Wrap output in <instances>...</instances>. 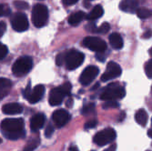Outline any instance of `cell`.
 Listing matches in <instances>:
<instances>
[{
	"instance_id": "cell-15",
	"label": "cell",
	"mask_w": 152,
	"mask_h": 151,
	"mask_svg": "<svg viewBox=\"0 0 152 151\" xmlns=\"http://www.w3.org/2000/svg\"><path fill=\"white\" fill-rule=\"evenodd\" d=\"M2 112L6 115H18L23 112V107L18 103H8L2 107Z\"/></svg>"
},
{
	"instance_id": "cell-30",
	"label": "cell",
	"mask_w": 152,
	"mask_h": 151,
	"mask_svg": "<svg viewBox=\"0 0 152 151\" xmlns=\"http://www.w3.org/2000/svg\"><path fill=\"white\" fill-rule=\"evenodd\" d=\"M7 53H8V48H7V47L5 44H3V43L0 42V60L3 59V58H5L7 57Z\"/></svg>"
},
{
	"instance_id": "cell-36",
	"label": "cell",
	"mask_w": 152,
	"mask_h": 151,
	"mask_svg": "<svg viewBox=\"0 0 152 151\" xmlns=\"http://www.w3.org/2000/svg\"><path fill=\"white\" fill-rule=\"evenodd\" d=\"M7 30V24L4 21L0 22V37H1Z\"/></svg>"
},
{
	"instance_id": "cell-12",
	"label": "cell",
	"mask_w": 152,
	"mask_h": 151,
	"mask_svg": "<svg viewBox=\"0 0 152 151\" xmlns=\"http://www.w3.org/2000/svg\"><path fill=\"white\" fill-rule=\"evenodd\" d=\"M66 97L65 93L63 92L62 88L60 87H57L51 89L50 93H49V99L48 102L50 104V106H58L60 105L64 98Z\"/></svg>"
},
{
	"instance_id": "cell-34",
	"label": "cell",
	"mask_w": 152,
	"mask_h": 151,
	"mask_svg": "<svg viewBox=\"0 0 152 151\" xmlns=\"http://www.w3.org/2000/svg\"><path fill=\"white\" fill-rule=\"evenodd\" d=\"M98 125V120L96 119H91L89 121H88L85 124V129H91L96 127Z\"/></svg>"
},
{
	"instance_id": "cell-32",
	"label": "cell",
	"mask_w": 152,
	"mask_h": 151,
	"mask_svg": "<svg viewBox=\"0 0 152 151\" xmlns=\"http://www.w3.org/2000/svg\"><path fill=\"white\" fill-rule=\"evenodd\" d=\"M65 56H66V52L64 53H59L57 58H56V64L59 66H61L65 63Z\"/></svg>"
},
{
	"instance_id": "cell-9",
	"label": "cell",
	"mask_w": 152,
	"mask_h": 151,
	"mask_svg": "<svg viewBox=\"0 0 152 151\" xmlns=\"http://www.w3.org/2000/svg\"><path fill=\"white\" fill-rule=\"evenodd\" d=\"M99 73V69L96 66H87L80 75L79 82L82 86H88L91 82L98 77Z\"/></svg>"
},
{
	"instance_id": "cell-11",
	"label": "cell",
	"mask_w": 152,
	"mask_h": 151,
	"mask_svg": "<svg viewBox=\"0 0 152 151\" xmlns=\"http://www.w3.org/2000/svg\"><path fill=\"white\" fill-rule=\"evenodd\" d=\"M70 114L65 109H58L52 114V121L57 128H60L70 120Z\"/></svg>"
},
{
	"instance_id": "cell-6",
	"label": "cell",
	"mask_w": 152,
	"mask_h": 151,
	"mask_svg": "<svg viewBox=\"0 0 152 151\" xmlns=\"http://www.w3.org/2000/svg\"><path fill=\"white\" fill-rule=\"evenodd\" d=\"M116 136H117V133L115 129L108 128L100 130L99 132L96 133L94 136L93 141L96 145H98L99 147H103L113 142L116 139Z\"/></svg>"
},
{
	"instance_id": "cell-26",
	"label": "cell",
	"mask_w": 152,
	"mask_h": 151,
	"mask_svg": "<svg viewBox=\"0 0 152 151\" xmlns=\"http://www.w3.org/2000/svg\"><path fill=\"white\" fill-rule=\"evenodd\" d=\"M102 107L105 108V109L117 108V107H119V104L117 102V100H107V101H105Z\"/></svg>"
},
{
	"instance_id": "cell-44",
	"label": "cell",
	"mask_w": 152,
	"mask_h": 151,
	"mask_svg": "<svg viewBox=\"0 0 152 151\" xmlns=\"http://www.w3.org/2000/svg\"><path fill=\"white\" fill-rule=\"evenodd\" d=\"M99 83H96V84L92 88V89H91V90H95V89H96V88H99Z\"/></svg>"
},
{
	"instance_id": "cell-47",
	"label": "cell",
	"mask_w": 152,
	"mask_h": 151,
	"mask_svg": "<svg viewBox=\"0 0 152 151\" xmlns=\"http://www.w3.org/2000/svg\"><path fill=\"white\" fill-rule=\"evenodd\" d=\"M92 151H95V150H92Z\"/></svg>"
},
{
	"instance_id": "cell-25",
	"label": "cell",
	"mask_w": 152,
	"mask_h": 151,
	"mask_svg": "<svg viewBox=\"0 0 152 151\" xmlns=\"http://www.w3.org/2000/svg\"><path fill=\"white\" fill-rule=\"evenodd\" d=\"M109 30H110V25L108 23L105 22L100 26L96 27V33H99V34H107Z\"/></svg>"
},
{
	"instance_id": "cell-35",
	"label": "cell",
	"mask_w": 152,
	"mask_h": 151,
	"mask_svg": "<svg viewBox=\"0 0 152 151\" xmlns=\"http://www.w3.org/2000/svg\"><path fill=\"white\" fill-rule=\"evenodd\" d=\"M31 90H32V88H31V84H30V81L28 82V84H27V86H26V88H25V90L23 91V97H24V98H26V100L28 99V98H29V95H30V93H31Z\"/></svg>"
},
{
	"instance_id": "cell-14",
	"label": "cell",
	"mask_w": 152,
	"mask_h": 151,
	"mask_svg": "<svg viewBox=\"0 0 152 151\" xmlns=\"http://www.w3.org/2000/svg\"><path fill=\"white\" fill-rule=\"evenodd\" d=\"M44 94H45V87L43 85H37L33 88V90H31L29 98L27 100L29 101L30 104H36L43 98Z\"/></svg>"
},
{
	"instance_id": "cell-43",
	"label": "cell",
	"mask_w": 152,
	"mask_h": 151,
	"mask_svg": "<svg viewBox=\"0 0 152 151\" xmlns=\"http://www.w3.org/2000/svg\"><path fill=\"white\" fill-rule=\"evenodd\" d=\"M144 38H149L150 37V31H147L144 35H143Z\"/></svg>"
},
{
	"instance_id": "cell-20",
	"label": "cell",
	"mask_w": 152,
	"mask_h": 151,
	"mask_svg": "<svg viewBox=\"0 0 152 151\" xmlns=\"http://www.w3.org/2000/svg\"><path fill=\"white\" fill-rule=\"evenodd\" d=\"M103 14H104L103 7L100 5H96L93 7V9L88 14V15H86V19L90 20V21L99 19L103 16Z\"/></svg>"
},
{
	"instance_id": "cell-41",
	"label": "cell",
	"mask_w": 152,
	"mask_h": 151,
	"mask_svg": "<svg viewBox=\"0 0 152 151\" xmlns=\"http://www.w3.org/2000/svg\"><path fill=\"white\" fill-rule=\"evenodd\" d=\"M103 151H116V145H112L111 147H109L108 148H107Z\"/></svg>"
},
{
	"instance_id": "cell-39",
	"label": "cell",
	"mask_w": 152,
	"mask_h": 151,
	"mask_svg": "<svg viewBox=\"0 0 152 151\" xmlns=\"http://www.w3.org/2000/svg\"><path fill=\"white\" fill-rule=\"evenodd\" d=\"M74 105V100L72 99V98H68V99L66 100V107L68 108H71Z\"/></svg>"
},
{
	"instance_id": "cell-48",
	"label": "cell",
	"mask_w": 152,
	"mask_h": 151,
	"mask_svg": "<svg viewBox=\"0 0 152 151\" xmlns=\"http://www.w3.org/2000/svg\"><path fill=\"white\" fill-rule=\"evenodd\" d=\"M148 151H149V150H148Z\"/></svg>"
},
{
	"instance_id": "cell-46",
	"label": "cell",
	"mask_w": 152,
	"mask_h": 151,
	"mask_svg": "<svg viewBox=\"0 0 152 151\" xmlns=\"http://www.w3.org/2000/svg\"><path fill=\"white\" fill-rule=\"evenodd\" d=\"M1 143H2V139H0V144H1Z\"/></svg>"
},
{
	"instance_id": "cell-7",
	"label": "cell",
	"mask_w": 152,
	"mask_h": 151,
	"mask_svg": "<svg viewBox=\"0 0 152 151\" xmlns=\"http://www.w3.org/2000/svg\"><path fill=\"white\" fill-rule=\"evenodd\" d=\"M82 46L95 52H104L107 50L106 42L96 36H87L82 41Z\"/></svg>"
},
{
	"instance_id": "cell-37",
	"label": "cell",
	"mask_w": 152,
	"mask_h": 151,
	"mask_svg": "<svg viewBox=\"0 0 152 151\" xmlns=\"http://www.w3.org/2000/svg\"><path fill=\"white\" fill-rule=\"evenodd\" d=\"M62 1L65 6H72L75 5L78 0H62Z\"/></svg>"
},
{
	"instance_id": "cell-42",
	"label": "cell",
	"mask_w": 152,
	"mask_h": 151,
	"mask_svg": "<svg viewBox=\"0 0 152 151\" xmlns=\"http://www.w3.org/2000/svg\"><path fill=\"white\" fill-rule=\"evenodd\" d=\"M68 151H79V150L76 146H72V147H70L69 148H68Z\"/></svg>"
},
{
	"instance_id": "cell-2",
	"label": "cell",
	"mask_w": 152,
	"mask_h": 151,
	"mask_svg": "<svg viewBox=\"0 0 152 151\" xmlns=\"http://www.w3.org/2000/svg\"><path fill=\"white\" fill-rule=\"evenodd\" d=\"M125 88L119 83H110L106 88H104V89L100 93V99L103 101L118 100L122 99L125 97Z\"/></svg>"
},
{
	"instance_id": "cell-4",
	"label": "cell",
	"mask_w": 152,
	"mask_h": 151,
	"mask_svg": "<svg viewBox=\"0 0 152 151\" xmlns=\"http://www.w3.org/2000/svg\"><path fill=\"white\" fill-rule=\"evenodd\" d=\"M33 67V59L30 57H21L19 58L12 66V72L16 77H21L26 76Z\"/></svg>"
},
{
	"instance_id": "cell-45",
	"label": "cell",
	"mask_w": 152,
	"mask_h": 151,
	"mask_svg": "<svg viewBox=\"0 0 152 151\" xmlns=\"http://www.w3.org/2000/svg\"><path fill=\"white\" fill-rule=\"evenodd\" d=\"M148 135L149 136V138H151V129H149V130H148Z\"/></svg>"
},
{
	"instance_id": "cell-33",
	"label": "cell",
	"mask_w": 152,
	"mask_h": 151,
	"mask_svg": "<svg viewBox=\"0 0 152 151\" xmlns=\"http://www.w3.org/2000/svg\"><path fill=\"white\" fill-rule=\"evenodd\" d=\"M53 133H54V127L52 126L51 123H48L47 128H46V130H45V136L48 139H49L52 136Z\"/></svg>"
},
{
	"instance_id": "cell-28",
	"label": "cell",
	"mask_w": 152,
	"mask_h": 151,
	"mask_svg": "<svg viewBox=\"0 0 152 151\" xmlns=\"http://www.w3.org/2000/svg\"><path fill=\"white\" fill-rule=\"evenodd\" d=\"M10 14H11V10L7 5H5V4L0 5V17H2V16L7 17L10 15Z\"/></svg>"
},
{
	"instance_id": "cell-31",
	"label": "cell",
	"mask_w": 152,
	"mask_h": 151,
	"mask_svg": "<svg viewBox=\"0 0 152 151\" xmlns=\"http://www.w3.org/2000/svg\"><path fill=\"white\" fill-rule=\"evenodd\" d=\"M145 72L148 78L152 77V76H151V74H152V60H148L145 64Z\"/></svg>"
},
{
	"instance_id": "cell-38",
	"label": "cell",
	"mask_w": 152,
	"mask_h": 151,
	"mask_svg": "<svg viewBox=\"0 0 152 151\" xmlns=\"http://www.w3.org/2000/svg\"><path fill=\"white\" fill-rule=\"evenodd\" d=\"M87 30L88 31H91V32H96V26H95L94 23H90L87 26Z\"/></svg>"
},
{
	"instance_id": "cell-5",
	"label": "cell",
	"mask_w": 152,
	"mask_h": 151,
	"mask_svg": "<svg viewBox=\"0 0 152 151\" xmlns=\"http://www.w3.org/2000/svg\"><path fill=\"white\" fill-rule=\"evenodd\" d=\"M84 58H85L84 54L78 50L71 49L69 51H66L65 63H66V69L67 70L76 69V68L80 66L81 64L84 62Z\"/></svg>"
},
{
	"instance_id": "cell-16",
	"label": "cell",
	"mask_w": 152,
	"mask_h": 151,
	"mask_svg": "<svg viewBox=\"0 0 152 151\" xmlns=\"http://www.w3.org/2000/svg\"><path fill=\"white\" fill-rule=\"evenodd\" d=\"M137 0H122L119 4V8L127 13H134L137 9Z\"/></svg>"
},
{
	"instance_id": "cell-24",
	"label": "cell",
	"mask_w": 152,
	"mask_h": 151,
	"mask_svg": "<svg viewBox=\"0 0 152 151\" xmlns=\"http://www.w3.org/2000/svg\"><path fill=\"white\" fill-rule=\"evenodd\" d=\"M95 112V104L94 103H89L88 105H85L81 109V114L82 115H91Z\"/></svg>"
},
{
	"instance_id": "cell-19",
	"label": "cell",
	"mask_w": 152,
	"mask_h": 151,
	"mask_svg": "<svg viewBox=\"0 0 152 151\" xmlns=\"http://www.w3.org/2000/svg\"><path fill=\"white\" fill-rule=\"evenodd\" d=\"M109 43L111 45V47L116 50L121 49L124 46L123 39L118 33H112L109 36Z\"/></svg>"
},
{
	"instance_id": "cell-10",
	"label": "cell",
	"mask_w": 152,
	"mask_h": 151,
	"mask_svg": "<svg viewBox=\"0 0 152 151\" xmlns=\"http://www.w3.org/2000/svg\"><path fill=\"white\" fill-rule=\"evenodd\" d=\"M11 26L17 32H24L28 28V20L25 14L16 13L11 18Z\"/></svg>"
},
{
	"instance_id": "cell-17",
	"label": "cell",
	"mask_w": 152,
	"mask_h": 151,
	"mask_svg": "<svg viewBox=\"0 0 152 151\" xmlns=\"http://www.w3.org/2000/svg\"><path fill=\"white\" fill-rule=\"evenodd\" d=\"M12 88V82L11 80L0 77V100H2L5 97L8 95Z\"/></svg>"
},
{
	"instance_id": "cell-8",
	"label": "cell",
	"mask_w": 152,
	"mask_h": 151,
	"mask_svg": "<svg viewBox=\"0 0 152 151\" xmlns=\"http://www.w3.org/2000/svg\"><path fill=\"white\" fill-rule=\"evenodd\" d=\"M122 73L121 67L118 64L114 61H109L107 65L106 71L101 76V81L106 82L118 77Z\"/></svg>"
},
{
	"instance_id": "cell-23",
	"label": "cell",
	"mask_w": 152,
	"mask_h": 151,
	"mask_svg": "<svg viewBox=\"0 0 152 151\" xmlns=\"http://www.w3.org/2000/svg\"><path fill=\"white\" fill-rule=\"evenodd\" d=\"M136 13L137 17L140 18H142V19H146V18H150L151 16V10L147 8V7H140L136 10Z\"/></svg>"
},
{
	"instance_id": "cell-1",
	"label": "cell",
	"mask_w": 152,
	"mask_h": 151,
	"mask_svg": "<svg viewBox=\"0 0 152 151\" xmlns=\"http://www.w3.org/2000/svg\"><path fill=\"white\" fill-rule=\"evenodd\" d=\"M0 129L3 136L9 140H18L26 136L23 118H6L1 121Z\"/></svg>"
},
{
	"instance_id": "cell-40",
	"label": "cell",
	"mask_w": 152,
	"mask_h": 151,
	"mask_svg": "<svg viewBox=\"0 0 152 151\" xmlns=\"http://www.w3.org/2000/svg\"><path fill=\"white\" fill-rule=\"evenodd\" d=\"M125 117H126V114H125V112H121L120 116L118 117V121L121 122V121H123L124 119H125Z\"/></svg>"
},
{
	"instance_id": "cell-27",
	"label": "cell",
	"mask_w": 152,
	"mask_h": 151,
	"mask_svg": "<svg viewBox=\"0 0 152 151\" xmlns=\"http://www.w3.org/2000/svg\"><path fill=\"white\" fill-rule=\"evenodd\" d=\"M14 7L18 9H21V10H24V9H27L28 8V4H27L26 1H22V0H15L14 1Z\"/></svg>"
},
{
	"instance_id": "cell-22",
	"label": "cell",
	"mask_w": 152,
	"mask_h": 151,
	"mask_svg": "<svg viewBox=\"0 0 152 151\" xmlns=\"http://www.w3.org/2000/svg\"><path fill=\"white\" fill-rule=\"evenodd\" d=\"M39 144H40L39 136H35L33 139H30V140L27 142V144L25 146L23 151H34L38 147Z\"/></svg>"
},
{
	"instance_id": "cell-21",
	"label": "cell",
	"mask_w": 152,
	"mask_h": 151,
	"mask_svg": "<svg viewBox=\"0 0 152 151\" xmlns=\"http://www.w3.org/2000/svg\"><path fill=\"white\" fill-rule=\"evenodd\" d=\"M148 118V113L146 112L145 109H140V110L137 111V113L135 115L136 122L142 127H145L147 125Z\"/></svg>"
},
{
	"instance_id": "cell-18",
	"label": "cell",
	"mask_w": 152,
	"mask_h": 151,
	"mask_svg": "<svg viewBox=\"0 0 152 151\" xmlns=\"http://www.w3.org/2000/svg\"><path fill=\"white\" fill-rule=\"evenodd\" d=\"M86 15H87V14L85 12H83V11H77V12H75V13H72L71 15L69 16V18H68L67 22L69 25L76 26L79 25V23L82 20H84L86 18Z\"/></svg>"
},
{
	"instance_id": "cell-3",
	"label": "cell",
	"mask_w": 152,
	"mask_h": 151,
	"mask_svg": "<svg viewBox=\"0 0 152 151\" xmlns=\"http://www.w3.org/2000/svg\"><path fill=\"white\" fill-rule=\"evenodd\" d=\"M31 15L32 23L36 27H43L48 21V9L43 4L35 5Z\"/></svg>"
},
{
	"instance_id": "cell-13",
	"label": "cell",
	"mask_w": 152,
	"mask_h": 151,
	"mask_svg": "<svg viewBox=\"0 0 152 151\" xmlns=\"http://www.w3.org/2000/svg\"><path fill=\"white\" fill-rule=\"evenodd\" d=\"M46 117L42 113H38L33 116L30 119V129L32 132H37L45 125Z\"/></svg>"
},
{
	"instance_id": "cell-29",
	"label": "cell",
	"mask_w": 152,
	"mask_h": 151,
	"mask_svg": "<svg viewBox=\"0 0 152 151\" xmlns=\"http://www.w3.org/2000/svg\"><path fill=\"white\" fill-rule=\"evenodd\" d=\"M60 88H62L63 92L65 93L66 96H70L71 95V90H72V86L69 82H65V83L60 86Z\"/></svg>"
}]
</instances>
